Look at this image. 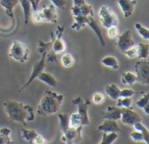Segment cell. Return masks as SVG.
Here are the masks:
<instances>
[{
    "label": "cell",
    "instance_id": "1f68e13d",
    "mask_svg": "<svg viewBox=\"0 0 149 144\" xmlns=\"http://www.w3.org/2000/svg\"><path fill=\"white\" fill-rule=\"evenodd\" d=\"M134 28L137 30V31H138V33H139V35L144 39V40H148L149 39V30L147 28V27H145V26H143L142 24H141L140 23H134Z\"/></svg>",
    "mask_w": 149,
    "mask_h": 144
},
{
    "label": "cell",
    "instance_id": "484cf974",
    "mask_svg": "<svg viewBox=\"0 0 149 144\" xmlns=\"http://www.w3.org/2000/svg\"><path fill=\"white\" fill-rule=\"evenodd\" d=\"M121 83L125 85L133 86L135 83H137V77L135 73L131 71H126L121 75Z\"/></svg>",
    "mask_w": 149,
    "mask_h": 144
},
{
    "label": "cell",
    "instance_id": "f546056e",
    "mask_svg": "<svg viewBox=\"0 0 149 144\" xmlns=\"http://www.w3.org/2000/svg\"><path fill=\"white\" fill-rule=\"evenodd\" d=\"M60 62H61V64H62L63 67L69 69V68H72L74 65L75 59L73 57V56L71 55L70 53H65L61 56Z\"/></svg>",
    "mask_w": 149,
    "mask_h": 144
},
{
    "label": "cell",
    "instance_id": "4316f807",
    "mask_svg": "<svg viewBox=\"0 0 149 144\" xmlns=\"http://www.w3.org/2000/svg\"><path fill=\"white\" fill-rule=\"evenodd\" d=\"M119 138V133L117 132H103L102 139L100 144H112Z\"/></svg>",
    "mask_w": 149,
    "mask_h": 144
},
{
    "label": "cell",
    "instance_id": "ee69618b",
    "mask_svg": "<svg viewBox=\"0 0 149 144\" xmlns=\"http://www.w3.org/2000/svg\"><path fill=\"white\" fill-rule=\"evenodd\" d=\"M40 1H41V0H34V3H35V8H36L37 10H38V4H39Z\"/></svg>",
    "mask_w": 149,
    "mask_h": 144
},
{
    "label": "cell",
    "instance_id": "cb8c5ba5",
    "mask_svg": "<svg viewBox=\"0 0 149 144\" xmlns=\"http://www.w3.org/2000/svg\"><path fill=\"white\" fill-rule=\"evenodd\" d=\"M135 105L141 109L144 113L148 116L149 115V93H143L142 96L136 101Z\"/></svg>",
    "mask_w": 149,
    "mask_h": 144
},
{
    "label": "cell",
    "instance_id": "5b68a950",
    "mask_svg": "<svg viewBox=\"0 0 149 144\" xmlns=\"http://www.w3.org/2000/svg\"><path fill=\"white\" fill-rule=\"evenodd\" d=\"M61 132H62V137L61 140L65 143H79L82 141V130L83 128L79 129H72L70 128L68 124H65L64 126L60 127Z\"/></svg>",
    "mask_w": 149,
    "mask_h": 144
},
{
    "label": "cell",
    "instance_id": "e0dca14e",
    "mask_svg": "<svg viewBox=\"0 0 149 144\" xmlns=\"http://www.w3.org/2000/svg\"><path fill=\"white\" fill-rule=\"evenodd\" d=\"M121 112H122V108L117 107V106H108L107 108V110L102 113V116L104 119H110V120H114L118 121L120 119L121 116Z\"/></svg>",
    "mask_w": 149,
    "mask_h": 144
},
{
    "label": "cell",
    "instance_id": "52a82bcc",
    "mask_svg": "<svg viewBox=\"0 0 149 144\" xmlns=\"http://www.w3.org/2000/svg\"><path fill=\"white\" fill-rule=\"evenodd\" d=\"M42 56L40 58V60L38 61H36L34 63H33V67H32V71H31V74L29 77V79L27 80V82L20 88L19 90V92L24 90L26 87H28L35 79L38 78V76L45 70V58H46V53L44 52L41 54Z\"/></svg>",
    "mask_w": 149,
    "mask_h": 144
},
{
    "label": "cell",
    "instance_id": "8d00e7d4",
    "mask_svg": "<svg viewBox=\"0 0 149 144\" xmlns=\"http://www.w3.org/2000/svg\"><path fill=\"white\" fill-rule=\"evenodd\" d=\"M31 21H32L35 24H41V23H44V20H43L41 12H40V10H33V11L31 13Z\"/></svg>",
    "mask_w": 149,
    "mask_h": 144
},
{
    "label": "cell",
    "instance_id": "4dcf8cb0",
    "mask_svg": "<svg viewBox=\"0 0 149 144\" xmlns=\"http://www.w3.org/2000/svg\"><path fill=\"white\" fill-rule=\"evenodd\" d=\"M21 133H22L23 139H24L26 142H28L30 143H33L35 137L38 134V132H36L33 130H24V129L21 130Z\"/></svg>",
    "mask_w": 149,
    "mask_h": 144
},
{
    "label": "cell",
    "instance_id": "d4e9b609",
    "mask_svg": "<svg viewBox=\"0 0 149 144\" xmlns=\"http://www.w3.org/2000/svg\"><path fill=\"white\" fill-rule=\"evenodd\" d=\"M19 3L22 6L23 11H24V23L28 24V23L31 20V4L30 0H18Z\"/></svg>",
    "mask_w": 149,
    "mask_h": 144
},
{
    "label": "cell",
    "instance_id": "30bf717a",
    "mask_svg": "<svg viewBox=\"0 0 149 144\" xmlns=\"http://www.w3.org/2000/svg\"><path fill=\"white\" fill-rule=\"evenodd\" d=\"M64 30H65L64 26L59 25V26H58L56 33L54 34V39H53L52 45V51L56 55L64 53L66 49L65 43L64 42V40L62 38Z\"/></svg>",
    "mask_w": 149,
    "mask_h": 144
},
{
    "label": "cell",
    "instance_id": "e575fe53",
    "mask_svg": "<svg viewBox=\"0 0 149 144\" xmlns=\"http://www.w3.org/2000/svg\"><path fill=\"white\" fill-rule=\"evenodd\" d=\"M143 91H135L132 89H123L120 90V97H133L134 95H142Z\"/></svg>",
    "mask_w": 149,
    "mask_h": 144
},
{
    "label": "cell",
    "instance_id": "7a4b0ae2",
    "mask_svg": "<svg viewBox=\"0 0 149 144\" xmlns=\"http://www.w3.org/2000/svg\"><path fill=\"white\" fill-rule=\"evenodd\" d=\"M63 100L64 96L62 94L46 90L38 105V114L41 116H49L57 114L60 110Z\"/></svg>",
    "mask_w": 149,
    "mask_h": 144
},
{
    "label": "cell",
    "instance_id": "ac0fdd59",
    "mask_svg": "<svg viewBox=\"0 0 149 144\" xmlns=\"http://www.w3.org/2000/svg\"><path fill=\"white\" fill-rule=\"evenodd\" d=\"M18 3V0H0V6L5 10L6 15L12 20L14 19V8Z\"/></svg>",
    "mask_w": 149,
    "mask_h": 144
},
{
    "label": "cell",
    "instance_id": "ba28073f",
    "mask_svg": "<svg viewBox=\"0 0 149 144\" xmlns=\"http://www.w3.org/2000/svg\"><path fill=\"white\" fill-rule=\"evenodd\" d=\"M72 104L76 105L78 107V113L80 115L82 118V123L83 126L89 125L90 124V118H89V114H88V107L90 105V101L86 100L84 101L81 97L77 96L74 99L72 100Z\"/></svg>",
    "mask_w": 149,
    "mask_h": 144
},
{
    "label": "cell",
    "instance_id": "9c48e42d",
    "mask_svg": "<svg viewBox=\"0 0 149 144\" xmlns=\"http://www.w3.org/2000/svg\"><path fill=\"white\" fill-rule=\"evenodd\" d=\"M135 44L134 40L133 38V34L130 30H126L123 31L121 34L119 35L117 37V42H116V47L120 52H124L127 49L131 48Z\"/></svg>",
    "mask_w": 149,
    "mask_h": 144
},
{
    "label": "cell",
    "instance_id": "6da1fadb",
    "mask_svg": "<svg viewBox=\"0 0 149 144\" xmlns=\"http://www.w3.org/2000/svg\"><path fill=\"white\" fill-rule=\"evenodd\" d=\"M3 107L8 120L11 123L26 126L27 123L33 122L35 119L33 108L23 103L14 100H5L3 103Z\"/></svg>",
    "mask_w": 149,
    "mask_h": 144
},
{
    "label": "cell",
    "instance_id": "2e32d148",
    "mask_svg": "<svg viewBox=\"0 0 149 144\" xmlns=\"http://www.w3.org/2000/svg\"><path fill=\"white\" fill-rule=\"evenodd\" d=\"M86 25H88L93 30V32L96 34V36L98 37L99 40H100V45L102 47H105L106 46V41L104 39V37H103V34L101 32V30L97 23V21L94 19V17H92V16H89L88 17V20L86 22Z\"/></svg>",
    "mask_w": 149,
    "mask_h": 144
},
{
    "label": "cell",
    "instance_id": "8fae6325",
    "mask_svg": "<svg viewBox=\"0 0 149 144\" xmlns=\"http://www.w3.org/2000/svg\"><path fill=\"white\" fill-rule=\"evenodd\" d=\"M120 120H121L122 123L128 126H134L136 123L142 122L141 115L137 111L133 110L132 108H122L121 116Z\"/></svg>",
    "mask_w": 149,
    "mask_h": 144
},
{
    "label": "cell",
    "instance_id": "44dd1931",
    "mask_svg": "<svg viewBox=\"0 0 149 144\" xmlns=\"http://www.w3.org/2000/svg\"><path fill=\"white\" fill-rule=\"evenodd\" d=\"M68 125L70 128H72V129H79V128L84 127L83 123H82V118L78 112H74L69 115Z\"/></svg>",
    "mask_w": 149,
    "mask_h": 144
},
{
    "label": "cell",
    "instance_id": "4fadbf2b",
    "mask_svg": "<svg viewBox=\"0 0 149 144\" xmlns=\"http://www.w3.org/2000/svg\"><path fill=\"white\" fill-rule=\"evenodd\" d=\"M71 12L73 17L76 16H93L94 17L93 8L91 4L85 3L81 5H72L71 7Z\"/></svg>",
    "mask_w": 149,
    "mask_h": 144
},
{
    "label": "cell",
    "instance_id": "b9f144b4",
    "mask_svg": "<svg viewBox=\"0 0 149 144\" xmlns=\"http://www.w3.org/2000/svg\"><path fill=\"white\" fill-rule=\"evenodd\" d=\"M46 143H47V141H46L41 135H39V134L37 135V136L35 137V139H34V141H33V143L35 144H43Z\"/></svg>",
    "mask_w": 149,
    "mask_h": 144
},
{
    "label": "cell",
    "instance_id": "9a60e30c",
    "mask_svg": "<svg viewBox=\"0 0 149 144\" xmlns=\"http://www.w3.org/2000/svg\"><path fill=\"white\" fill-rule=\"evenodd\" d=\"M97 130L101 132H117L119 134L121 132V130L119 124L117 123V121L110 119H105V121L98 126Z\"/></svg>",
    "mask_w": 149,
    "mask_h": 144
},
{
    "label": "cell",
    "instance_id": "3957f363",
    "mask_svg": "<svg viewBox=\"0 0 149 144\" xmlns=\"http://www.w3.org/2000/svg\"><path fill=\"white\" fill-rule=\"evenodd\" d=\"M30 55L29 48L25 43L18 40H14L9 50V57L14 61L24 63H25Z\"/></svg>",
    "mask_w": 149,
    "mask_h": 144
},
{
    "label": "cell",
    "instance_id": "83f0119b",
    "mask_svg": "<svg viewBox=\"0 0 149 144\" xmlns=\"http://www.w3.org/2000/svg\"><path fill=\"white\" fill-rule=\"evenodd\" d=\"M138 55L137 57L139 59H143V60H148L149 55V44L145 43H139L138 45Z\"/></svg>",
    "mask_w": 149,
    "mask_h": 144
},
{
    "label": "cell",
    "instance_id": "d6a6232c",
    "mask_svg": "<svg viewBox=\"0 0 149 144\" xmlns=\"http://www.w3.org/2000/svg\"><path fill=\"white\" fill-rule=\"evenodd\" d=\"M117 107L120 108H132L133 98L132 97H119L117 100Z\"/></svg>",
    "mask_w": 149,
    "mask_h": 144
},
{
    "label": "cell",
    "instance_id": "ab89813d",
    "mask_svg": "<svg viewBox=\"0 0 149 144\" xmlns=\"http://www.w3.org/2000/svg\"><path fill=\"white\" fill-rule=\"evenodd\" d=\"M105 100H106V96H104V94H102L100 92H96L93 95V103H95L97 105L104 103Z\"/></svg>",
    "mask_w": 149,
    "mask_h": 144
},
{
    "label": "cell",
    "instance_id": "f35d334b",
    "mask_svg": "<svg viewBox=\"0 0 149 144\" xmlns=\"http://www.w3.org/2000/svg\"><path fill=\"white\" fill-rule=\"evenodd\" d=\"M123 53H124V55L127 57H128L130 59H133L134 57H137V55H138V47H137V45L134 44L131 48H129L127 50H125Z\"/></svg>",
    "mask_w": 149,
    "mask_h": 144
},
{
    "label": "cell",
    "instance_id": "7402d4cb",
    "mask_svg": "<svg viewBox=\"0 0 149 144\" xmlns=\"http://www.w3.org/2000/svg\"><path fill=\"white\" fill-rule=\"evenodd\" d=\"M53 39H54V33L52 32L51 33V40L49 42H43V41L39 40L38 43V53L42 54V53L45 52L47 54V53L52 52V45Z\"/></svg>",
    "mask_w": 149,
    "mask_h": 144
},
{
    "label": "cell",
    "instance_id": "d590c367",
    "mask_svg": "<svg viewBox=\"0 0 149 144\" xmlns=\"http://www.w3.org/2000/svg\"><path fill=\"white\" fill-rule=\"evenodd\" d=\"M130 138H131L134 142H135V143H146V139H145L143 134H142L141 131L136 130H134V131L131 132V134H130Z\"/></svg>",
    "mask_w": 149,
    "mask_h": 144
},
{
    "label": "cell",
    "instance_id": "d6986e66",
    "mask_svg": "<svg viewBox=\"0 0 149 144\" xmlns=\"http://www.w3.org/2000/svg\"><path fill=\"white\" fill-rule=\"evenodd\" d=\"M38 79L51 87H57L58 83V80L53 75H52L51 73L45 72V70L38 76Z\"/></svg>",
    "mask_w": 149,
    "mask_h": 144
},
{
    "label": "cell",
    "instance_id": "836d02e7",
    "mask_svg": "<svg viewBox=\"0 0 149 144\" xmlns=\"http://www.w3.org/2000/svg\"><path fill=\"white\" fill-rule=\"evenodd\" d=\"M134 128V130H139V131H141L142 134H143V136H144V137H145V139H146V143L147 144L149 143V131L148 130V128L141 123V122H139V123H136L134 126H133Z\"/></svg>",
    "mask_w": 149,
    "mask_h": 144
},
{
    "label": "cell",
    "instance_id": "5bb4252c",
    "mask_svg": "<svg viewBox=\"0 0 149 144\" xmlns=\"http://www.w3.org/2000/svg\"><path fill=\"white\" fill-rule=\"evenodd\" d=\"M117 3L122 10L124 17L128 18L133 15L134 11L137 0H117Z\"/></svg>",
    "mask_w": 149,
    "mask_h": 144
},
{
    "label": "cell",
    "instance_id": "603a6c76",
    "mask_svg": "<svg viewBox=\"0 0 149 144\" xmlns=\"http://www.w3.org/2000/svg\"><path fill=\"white\" fill-rule=\"evenodd\" d=\"M105 92L112 100H117L120 97V89L117 84L111 83L105 87Z\"/></svg>",
    "mask_w": 149,
    "mask_h": 144
},
{
    "label": "cell",
    "instance_id": "7bdbcfd3",
    "mask_svg": "<svg viewBox=\"0 0 149 144\" xmlns=\"http://www.w3.org/2000/svg\"><path fill=\"white\" fill-rule=\"evenodd\" d=\"M86 3L85 0H73V4L74 5H81L83 3Z\"/></svg>",
    "mask_w": 149,
    "mask_h": 144
},
{
    "label": "cell",
    "instance_id": "60d3db41",
    "mask_svg": "<svg viewBox=\"0 0 149 144\" xmlns=\"http://www.w3.org/2000/svg\"><path fill=\"white\" fill-rule=\"evenodd\" d=\"M52 3L55 5L56 8L58 9H65L67 5V1L66 0H51Z\"/></svg>",
    "mask_w": 149,
    "mask_h": 144
},
{
    "label": "cell",
    "instance_id": "74e56055",
    "mask_svg": "<svg viewBox=\"0 0 149 144\" xmlns=\"http://www.w3.org/2000/svg\"><path fill=\"white\" fill-rule=\"evenodd\" d=\"M120 30L118 28V25L111 26L107 28V36L110 39H116L120 35Z\"/></svg>",
    "mask_w": 149,
    "mask_h": 144
},
{
    "label": "cell",
    "instance_id": "8992f818",
    "mask_svg": "<svg viewBox=\"0 0 149 144\" xmlns=\"http://www.w3.org/2000/svg\"><path fill=\"white\" fill-rule=\"evenodd\" d=\"M135 75L137 77V83L148 85L149 84V63L148 60L140 59L135 63Z\"/></svg>",
    "mask_w": 149,
    "mask_h": 144
},
{
    "label": "cell",
    "instance_id": "7c38bea8",
    "mask_svg": "<svg viewBox=\"0 0 149 144\" xmlns=\"http://www.w3.org/2000/svg\"><path fill=\"white\" fill-rule=\"evenodd\" d=\"M41 15L44 20V23H56L58 22V12L57 8L53 3L49 4L45 7H44L41 10Z\"/></svg>",
    "mask_w": 149,
    "mask_h": 144
},
{
    "label": "cell",
    "instance_id": "f1b7e54d",
    "mask_svg": "<svg viewBox=\"0 0 149 144\" xmlns=\"http://www.w3.org/2000/svg\"><path fill=\"white\" fill-rule=\"evenodd\" d=\"M11 130L7 127L0 128V144L12 143L10 138Z\"/></svg>",
    "mask_w": 149,
    "mask_h": 144
},
{
    "label": "cell",
    "instance_id": "ffe728a7",
    "mask_svg": "<svg viewBox=\"0 0 149 144\" xmlns=\"http://www.w3.org/2000/svg\"><path fill=\"white\" fill-rule=\"evenodd\" d=\"M100 63L103 66L107 67V68H111L112 70H119L120 68V63L118 61V59L113 56H104L101 60Z\"/></svg>",
    "mask_w": 149,
    "mask_h": 144
},
{
    "label": "cell",
    "instance_id": "277c9868",
    "mask_svg": "<svg viewBox=\"0 0 149 144\" xmlns=\"http://www.w3.org/2000/svg\"><path fill=\"white\" fill-rule=\"evenodd\" d=\"M99 17L101 25L106 29L119 24V18L117 14L111 7L107 5H102L100 7L99 10Z\"/></svg>",
    "mask_w": 149,
    "mask_h": 144
}]
</instances>
